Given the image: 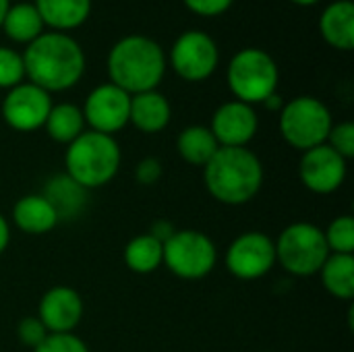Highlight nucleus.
I'll return each instance as SVG.
<instances>
[{
	"mask_svg": "<svg viewBox=\"0 0 354 352\" xmlns=\"http://www.w3.org/2000/svg\"><path fill=\"white\" fill-rule=\"evenodd\" d=\"M164 261V243L153 234H139L124 247V263L135 274H151Z\"/></svg>",
	"mask_w": 354,
	"mask_h": 352,
	"instance_id": "23",
	"label": "nucleus"
},
{
	"mask_svg": "<svg viewBox=\"0 0 354 352\" xmlns=\"http://www.w3.org/2000/svg\"><path fill=\"white\" fill-rule=\"evenodd\" d=\"M276 247V263H280L292 276H313L319 274L322 266L330 257V249L324 230L311 222H295L286 226Z\"/></svg>",
	"mask_w": 354,
	"mask_h": 352,
	"instance_id": "6",
	"label": "nucleus"
},
{
	"mask_svg": "<svg viewBox=\"0 0 354 352\" xmlns=\"http://www.w3.org/2000/svg\"><path fill=\"white\" fill-rule=\"evenodd\" d=\"M85 193L87 191L79 187L71 176L58 174L46 183V189L41 195L52 203V207L58 214V220H62V218H75L83 210Z\"/></svg>",
	"mask_w": 354,
	"mask_h": 352,
	"instance_id": "20",
	"label": "nucleus"
},
{
	"mask_svg": "<svg viewBox=\"0 0 354 352\" xmlns=\"http://www.w3.org/2000/svg\"><path fill=\"white\" fill-rule=\"evenodd\" d=\"M44 129L52 141L68 145L85 131V118L75 104H56L52 106Z\"/></svg>",
	"mask_w": 354,
	"mask_h": 352,
	"instance_id": "25",
	"label": "nucleus"
},
{
	"mask_svg": "<svg viewBox=\"0 0 354 352\" xmlns=\"http://www.w3.org/2000/svg\"><path fill=\"white\" fill-rule=\"evenodd\" d=\"M46 336H48V330L44 328V324L39 322V317H25L17 326V338L25 346H29L31 351L35 346H39L46 340Z\"/></svg>",
	"mask_w": 354,
	"mask_h": 352,
	"instance_id": "30",
	"label": "nucleus"
},
{
	"mask_svg": "<svg viewBox=\"0 0 354 352\" xmlns=\"http://www.w3.org/2000/svg\"><path fill=\"white\" fill-rule=\"evenodd\" d=\"M330 253L353 255L354 253V218L351 214L338 216L324 230Z\"/></svg>",
	"mask_w": 354,
	"mask_h": 352,
	"instance_id": "26",
	"label": "nucleus"
},
{
	"mask_svg": "<svg viewBox=\"0 0 354 352\" xmlns=\"http://www.w3.org/2000/svg\"><path fill=\"white\" fill-rule=\"evenodd\" d=\"M332 127L334 120L330 108L311 95L295 98L280 110V135L299 151L324 145Z\"/></svg>",
	"mask_w": 354,
	"mask_h": 352,
	"instance_id": "7",
	"label": "nucleus"
},
{
	"mask_svg": "<svg viewBox=\"0 0 354 352\" xmlns=\"http://www.w3.org/2000/svg\"><path fill=\"white\" fill-rule=\"evenodd\" d=\"M228 87L243 104H261L276 93L280 71L276 60L259 48H245L236 52L228 64Z\"/></svg>",
	"mask_w": 354,
	"mask_h": 352,
	"instance_id": "5",
	"label": "nucleus"
},
{
	"mask_svg": "<svg viewBox=\"0 0 354 352\" xmlns=\"http://www.w3.org/2000/svg\"><path fill=\"white\" fill-rule=\"evenodd\" d=\"M52 106L50 93L27 81L8 89L6 98L2 100V118L10 129L31 133L46 124Z\"/></svg>",
	"mask_w": 354,
	"mask_h": 352,
	"instance_id": "11",
	"label": "nucleus"
},
{
	"mask_svg": "<svg viewBox=\"0 0 354 352\" xmlns=\"http://www.w3.org/2000/svg\"><path fill=\"white\" fill-rule=\"evenodd\" d=\"M319 274H322L324 288L332 297L340 301L354 299V255L330 253Z\"/></svg>",
	"mask_w": 354,
	"mask_h": 352,
	"instance_id": "21",
	"label": "nucleus"
},
{
	"mask_svg": "<svg viewBox=\"0 0 354 352\" xmlns=\"http://www.w3.org/2000/svg\"><path fill=\"white\" fill-rule=\"evenodd\" d=\"M129 110H131V95L116 87L114 83L97 85L85 100L83 118L89 124V131L112 135L122 131L129 124Z\"/></svg>",
	"mask_w": 354,
	"mask_h": 352,
	"instance_id": "12",
	"label": "nucleus"
},
{
	"mask_svg": "<svg viewBox=\"0 0 354 352\" xmlns=\"http://www.w3.org/2000/svg\"><path fill=\"white\" fill-rule=\"evenodd\" d=\"M44 27H52L54 31H71L83 25L91 12V0H35Z\"/></svg>",
	"mask_w": 354,
	"mask_h": 352,
	"instance_id": "19",
	"label": "nucleus"
},
{
	"mask_svg": "<svg viewBox=\"0 0 354 352\" xmlns=\"http://www.w3.org/2000/svg\"><path fill=\"white\" fill-rule=\"evenodd\" d=\"M0 27L12 41H21V44H31L35 37L44 33V21L37 8L29 2L8 6Z\"/></svg>",
	"mask_w": 354,
	"mask_h": 352,
	"instance_id": "24",
	"label": "nucleus"
},
{
	"mask_svg": "<svg viewBox=\"0 0 354 352\" xmlns=\"http://www.w3.org/2000/svg\"><path fill=\"white\" fill-rule=\"evenodd\" d=\"M23 56L25 77L44 91H64L77 85L85 73L83 48L66 33L50 31L27 44Z\"/></svg>",
	"mask_w": 354,
	"mask_h": 352,
	"instance_id": "1",
	"label": "nucleus"
},
{
	"mask_svg": "<svg viewBox=\"0 0 354 352\" xmlns=\"http://www.w3.org/2000/svg\"><path fill=\"white\" fill-rule=\"evenodd\" d=\"M23 56L12 48L0 46V89H12L15 85L23 83Z\"/></svg>",
	"mask_w": 354,
	"mask_h": 352,
	"instance_id": "27",
	"label": "nucleus"
},
{
	"mask_svg": "<svg viewBox=\"0 0 354 352\" xmlns=\"http://www.w3.org/2000/svg\"><path fill=\"white\" fill-rule=\"evenodd\" d=\"M348 160H344L338 151H334L328 143L317 145L313 149L303 151L299 162V176L305 189L317 195H330L338 191L348 172Z\"/></svg>",
	"mask_w": 354,
	"mask_h": 352,
	"instance_id": "13",
	"label": "nucleus"
},
{
	"mask_svg": "<svg viewBox=\"0 0 354 352\" xmlns=\"http://www.w3.org/2000/svg\"><path fill=\"white\" fill-rule=\"evenodd\" d=\"M268 110H282L284 108V100H282V95L276 91V93H272L270 98H266L263 102H261Z\"/></svg>",
	"mask_w": 354,
	"mask_h": 352,
	"instance_id": "34",
	"label": "nucleus"
},
{
	"mask_svg": "<svg viewBox=\"0 0 354 352\" xmlns=\"http://www.w3.org/2000/svg\"><path fill=\"white\" fill-rule=\"evenodd\" d=\"M8 243H10V226H8L6 218L0 214V255L6 251Z\"/></svg>",
	"mask_w": 354,
	"mask_h": 352,
	"instance_id": "33",
	"label": "nucleus"
},
{
	"mask_svg": "<svg viewBox=\"0 0 354 352\" xmlns=\"http://www.w3.org/2000/svg\"><path fill=\"white\" fill-rule=\"evenodd\" d=\"M259 118L253 106L239 100L222 104L212 116V135L220 147H247L257 135Z\"/></svg>",
	"mask_w": 354,
	"mask_h": 352,
	"instance_id": "14",
	"label": "nucleus"
},
{
	"mask_svg": "<svg viewBox=\"0 0 354 352\" xmlns=\"http://www.w3.org/2000/svg\"><path fill=\"white\" fill-rule=\"evenodd\" d=\"M319 31L324 39L336 50L354 48V4L351 0L332 2L319 19Z\"/></svg>",
	"mask_w": 354,
	"mask_h": 352,
	"instance_id": "18",
	"label": "nucleus"
},
{
	"mask_svg": "<svg viewBox=\"0 0 354 352\" xmlns=\"http://www.w3.org/2000/svg\"><path fill=\"white\" fill-rule=\"evenodd\" d=\"M172 68L185 81L199 83L214 75L218 68L220 52L212 35L203 31H185L170 52Z\"/></svg>",
	"mask_w": 354,
	"mask_h": 352,
	"instance_id": "10",
	"label": "nucleus"
},
{
	"mask_svg": "<svg viewBox=\"0 0 354 352\" xmlns=\"http://www.w3.org/2000/svg\"><path fill=\"white\" fill-rule=\"evenodd\" d=\"M226 268L239 280H259L276 266V247L266 232H245L226 249Z\"/></svg>",
	"mask_w": 354,
	"mask_h": 352,
	"instance_id": "9",
	"label": "nucleus"
},
{
	"mask_svg": "<svg viewBox=\"0 0 354 352\" xmlns=\"http://www.w3.org/2000/svg\"><path fill=\"white\" fill-rule=\"evenodd\" d=\"M37 317L48 334H71L83 317V299L71 286H52L39 301Z\"/></svg>",
	"mask_w": 354,
	"mask_h": 352,
	"instance_id": "15",
	"label": "nucleus"
},
{
	"mask_svg": "<svg viewBox=\"0 0 354 352\" xmlns=\"http://www.w3.org/2000/svg\"><path fill=\"white\" fill-rule=\"evenodd\" d=\"M295 4H299V6H311V4H315V2H319V0H292Z\"/></svg>",
	"mask_w": 354,
	"mask_h": 352,
	"instance_id": "36",
	"label": "nucleus"
},
{
	"mask_svg": "<svg viewBox=\"0 0 354 352\" xmlns=\"http://www.w3.org/2000/svg\"><path fill=\"white\" fill-rule=\"evenodd\" d=\"M8 6H10V0H0V25L4 21V15H6Z\"/></svg>",
	"mask_w": 354,
	"mask_h": 352,
	"instance_id": "35",
	"label": "nucleus"
},
{
	"mask_svg": "<svg viewBox=\"0 0 354 352\" xmlns=\"http://www.w3.org/2000/svg\"><path fill=\"white\" fill-rule=\"evenodd\" d=\"M12 220L19 230L33 237L48 234L60 222L56 210L41 193L21 197L12 207Z\"/></svg>",
	"mask_w": 354,
	"mask_h": 352,
	"instance_id": "17",
	"label": "nucleus"
},
{
	"mask_svg": "<svg viewBox=\"0 0 354 352\" xmlns=\"http://www.w3.org/2000/svg\"><path fill=\"white\" fill-rule=\"evenodd\" d=\"M120 145L112 135L83 131L66 145L64 174L71 176L85 191L108 185L120 168Z\"/></svg>",
	"mask_w": 354,
	"mask_h": 352,
	"instance_id": "4",
	"label": "nucleus"
},
{
	"mask_svg": "<svg viewBox=\"0 0 354 352\" xmlns=\"http://www.w3.org/2000/svg\"><path fill=\"white\" fill-rule=\"evenodd\" d=\"M162 263L183 280H201L214 272L218 263V249L205 232L174 230L164 241Z\"/></svg>",
	"mask_w": 354,
	"mask_h": 352,
	"instance_id": "8",
	"label": "nucleus"
},
{
	"mask_svg": "<svg viewBox=\"0 0 354 352\" xmlns=\"http://www.w3.org/2000/svg\"><path fill=\"white\" fill-rule=\"evenodd\" d=\"M334 151H338L344 160H351L354 156V124L351 120L334 124L328 141H326Z\"/></svg>",
	"mask_w": 354,
	"mask_h": 352,
	"instance_id": "28",
	"label": "nucleus"
},
{
	"mask_svg": "<svg viewBox=\"0 0 354 352\" xmlns=\"http://www.w3.org/2000/svg\"><path fill=\"white\" fill-rule=\"evenodd\" d=\"M166 73V56L158 41L145 35L118 39L108 54L110 83L129 95L156 89Z\"/></svg>",
	"mask_w": 354,
	"mask_h": 352,
	"instance_id": "3",
	"label": "nucleus"
},
{
	"mask_svg": "<svg viewBox=\"0 0 354 352\" xmlns=\"http://www.w3.org/2000/svg\"><path fill=\"white\" fill-rule=\"evenodd\" d=\"M172 118V108L166 95L160 91H143L131 95V110H129V122L139 129L141 133L153 135L168 127Z\"/></svg>",
	"mask_w": 354,
	"mask_h": 352,
	"instance_id": "16",
	"label": "nucleus"
},
{
	"mask_svg": "<svg viewBox=\"0 0 354 352\" xmlns=\"http://www.w3.org/2000/svg\"><path fill=\"white\" fill-rule=\"evenodd\" d=\"M189 10H193L199 17H218L226 12L234 0H183Z\"/></svg>",
	"mask_w": 354,
	"mask_h": 352,
	"instance_id": "31",
	"label": "nucleus"
},
{
	"mask_svg": "<svg viewBox=\"0 0 354 352\" xmlns=\"http://www.w3.org/2000/svg\"><path fill=\"white\" fill-rule=\"evenodd\" d=\"M135 178L137 183L149 187V185H156L160 178H162V162L156 160V158H145L141 160L137 166H135Z\"/></svg>",
	"mask_w": 354,
	"mask_h": 352,
	"instance_id": "32",
	"label": "nucleus"
},
{
	"mask_svg": "<svg viewBox=\"0 0 354 352\" xmlns=\"http://www.w3.org/2000/svg\"><path fill=\"white\" fill-rule=\"evenodd\" d=\"M203 180L216 201L245 205L261 191L263 166L249 147H220L203 166Z\"/></svg>",
	"mask_w": 354,
	"mask_h": 352,
	"instance_id": "2",
	"label": "nucleus"
},
{
	"mask_svg": "<svg viewBox=\"0 0 354 352\" xmlns=\"http://www.w3.org/2000/svg\"><path fill=\"white\" fill-rule=\"evenodd\" d=\"M33 352H89V349L79 336L71 332V334H48L46 340L39 346H35Z\"/></svg>",
	"mask_w": 354,
	"mask_h": 352,
	"instance_id": "29",
	"label": "nucleus"
},
{
	"mask_svg": "<svg viewBox=\"0 0 354 352\" xmlns=\"http://www.w3.org/2000/svg\"><path fill=\"white\" fill-rule=\"evenodd\" d=\"M176 149L185 162L193 166H205L214 158V154L220 149V145L216 137L212 135L209 127L193 124L180 131L176 139Z\"/></svg>",
	"mask_w": 354,
	"mask_h": 352,
	"instance_id": "22",
	"label": "nucleus"
}]
</instances>
